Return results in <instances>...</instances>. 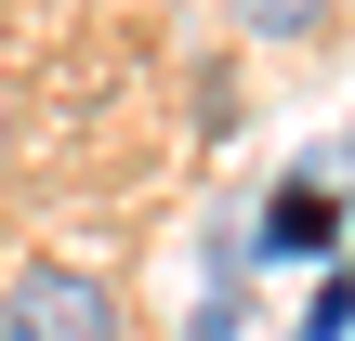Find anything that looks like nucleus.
Listing matches in <instances>:
<instances>
[{"mask_svg":"<svg viewBox=\"0 0 355 341\" xmlns=\"http://www.w3.org/2000/svg\"><path fill=\"white\" fill-rule=\"evenodd\" d=\"M0 341H145V329H132L119 276H92V263H13L0 276Z\"/></svg>","mask_w":355,"mask_h":341,"instance_id":"obj_1","label":"nucleus"},{"mask_svg":"<svg viewBox=\"0 0 355 341\" xmlns=\"http://www.w3.org/2000/svg\"><path fill=\"white\" fill-rule=\"evenodd\" d=\"M250 250H263V263H329V250H343V184H329V171L303 158V171H290V184L263 197Z\"/></svg>","mask_w":355,"mask_h":341,"instance_id":"obj_2","label":"nucleus"},{"mask_svg":"<svg viewBox=\"0 0 355 341\" xmlns=\"http://www.w3.org/2000/svg\"><path fill=\"white\" fill-rule=\"evenodd\" d=\"M237 26L290 53V39H329V26H343V0H237Z\"/></svg>","mask_w":355,"mask_h":341,"instance_id":"obj_3","label":"nucleus"},{"mask_svg":"<svg viewBox=\"0 0 355 341\" xmlns=\"http://www.w3.org/2000/svg\"><path fill=\"white\" fill-rule=\"evenodd\" d=\"M303 341H355V263H329V289L303 302Z\"/></svg>","mask_w":355,"mask_h":341,"instance_id":"obj_4","label":"nucleus"}]
</instances>
